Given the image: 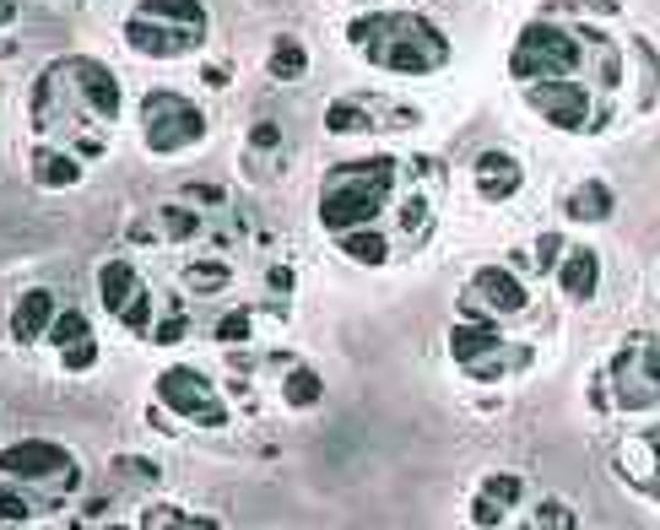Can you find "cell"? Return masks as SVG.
Returning a JSON list of instances; mask_svg holds the SVG:
<instances>
[{
  "mask_svg": "<svg viewBox=\"0 0 660 530\" xmlns=\"http://www.w3.org/2000/svg\"><path fill=\"white\" fill-rule=\"evenodd\" d=\"M346 38L374 60L380 70H400V76H428L450 60V38L417 16V11H380V16H358L346 27Z\"/></svg>",
  "mask_w": 660,
  "mask_h": 530,
  "instance_id": "obj_1",
  "label": "cell"
},
{
  "mask_svg": "<svg viewBox=\"0 0 660 530\" xmlns=\"http://www.w3.org/2000/svg\"><path fill=\"white\" fill-rule=\"evenodd\" d=\"M185 196L200 200V206H222V200H228V190H222V185H206V179H196V185H185Z\"/></svg>",
  "mask_w": 660,
  "mask_h": 530,
  "instance_id": "obj_38",
  "label": "cell"
},
{
  "mask_svg": "<svg viewBox=\"0 0 660 530\" xmlns=\"http://www.w3.org/2000/svg\"><path fill=\"white\" fill-rule=\"evenodd\" d=\"M471 292L493 309V314H520L530 298H526V281L515 276V270H504V265H482L476 276H471Z\"/></svg>",
  "mask_w": 660,
  "mask_h": 530,
  "instance_id": "obj_11",
  "label": "cell"
},
{
  "mask_svg": "<svg viewBox=\"0 0 660 530\" xmlns=\"http://www.w3.org/2000/svg\"><path fill=\"white\" fill-rule=\"evenodd\" d=\"M530 526H541V530H552V526H574V509L569 504H558V498H547L536 515H530Z\"/></svg>",
  "mask_w": 660,
  "mask_h": 530,
  "instance_id": "obj_33",
  "label": "cell"
},
{
  "mask_svg": "<svg viewBox=\"0 0 660 530\" xmlns=\"http://www.w3.org/2000/svg\"><path fill=\"white\" fill-rule=\"evenodd\" d=\"M200 81H206V87H228V66H206Z\"/></svg>",
  "mask_w": 660,
  "mask_h": 530,
  "instance_id": "obj_41",
  "label": "cell"
},
{
  "mask_svg": "<svg viewBox=\"0 0 660 530\" xmlns=\"http://www.w3.org/2000/svg\"><path fill=\"white\" fill-rule=\"evenodd\" d=\"M612 206H617V196H612L606 179H585L580 190H569V200H563V211H569L574 222H606Z\"/></svg>",
  "mask_w": 660,
  "mask_h": 530,
  "instance_id": "obj_16",
  "label": "cell"
},
{
  "mask_svg": "<svg viewBox=\"0 0 660 530\" xmlns=\"http://www.w3.org/2000/svg\"><path fill=\"white\" fill-rule=\"evenodd\" d=\"M81 335H92V325H87V314H81V309H66V314L50 325V341H55L61 352H66V346H76Z\"/></svg>",
  "mask_w": 660,
  "mask_h": 530,
  "instance_id": "obj_27",
  "label": "cell"
},
{
  "mask_svg": "<svg viewBox=\"0 0 660 530\" xmlns=\"http://www.w3.org/2000/svg\"><path fill=\"white\" fill-rule=\"evenodd\" d=\"M120 325H125V331H135V335H152V298H146V292H135L131 303H125Z\"/></svg>",
  "mask_w": 660,
  "mask_h": 530,
  "instance_id": "obj_31",
  "label": "cell"
},
{
  "mask_svg": "<svg viewBox=\"0 0 660 530\" xmlns=\"http://www.w3.org/2000/svg\"><path fill=\"white\" fill-rule=\"evenodd\" d=\"M185 281H190L196 292H222V287L233 281V270H228L222 261H196L190 270H185Z\"/></svg>",
  "mask_w": 660,
  "mask_h": 530,
  "instance_id": "obj_26",
  "label": "cell"
},
{
  "mask_svg": "<svg viewBox=\"0 0 660 530\" xmlns=\"http://www.w3.org/2000/svg\"><path fill=\"white\" fill-rule=\"evenodd\" d=\"M98 292H103V309L120 320V314H125V303L141 292V287H135L131 261H109V265H103V270H98Z\"/></svg>",
  "mask_w": 660,
  "mask_h": 530,
  "instance_id": "obj_17",
  "label": "cell"
},
{
  "mask_svg": "<svg viewBox=\"0 0 660 530\" xmlns=\"http://www.w3.org/2000/svg\"><path fill=\"white\" fill-rule=\"evenodd\" d=\"M66 70H70L76 98H81L98 120H120V81H114V70L103 66V60H92V55H70Z\"/></svg>",
  "mask_w": 660,
  "mask_h": 530,
  "instance_id": "obj_10",
  "label": "cell"
},
{
  "mask_svg": "<svg viewBox=\"0 0 660 530\" xmlns=\"http://www.w3.org/2000/svg\"><path fill=\"white\" fill-rule=\"evenodd\" d=\"M580 66V38L552 27V22H526L520 38H515V55H509V70L515 81H541V76H574Z\"/></svg>",
  "mask_w": 660,
  "mask_h": 530,
  "instance_id": "obj_5",
  "label": "cell"
},
{
  "mask_svg": "<svg viewBox=\"0 0 660 530\" xmlns=\"http://www.w3.org/2000/svg\"><path fill=\"white\" fill-rule=\"evenodd\" d=\"M163 233H168L174 244H185V239H196L200 233V217L196 211H185V206H168V211H163Z\"/></svg>",
  "mask_w": 660,
  "mask_h": 530,
  "instance_id": "obj_30",
  "label": "cell"
},
{
  "mask_svg": "<svg viewBox=\"0 0 660 530\" xmlns=\"http://www.w3.org/2000/svg\"><path fill=\"white\" fill-rule=\"evenodd\" d=\"M265 66H271L276 81H298V76L309 70V49H304L298 38H287V33H282V38L271 44V60H265Z\"/></svg>",
  "mask_w": 660,
  "mask_h": 530,
  "instance_id": "obj_20",
  "label": "cell"
},
{
  "mask_svg": "<svg viewBox=\"0 0 660 530\" xmlns=\"http://www.w3.org/2000/svg\"><path fill=\"white\" fill-rule=\"evenodd\" d=\"M422 211H428V206H422V200H411V206H406V228H422Z\"/></svg>",
  "mask_w": 660,
  "mask_h": 530,
  "instance_id": "obj_43",
  "label": "cell"
},
{
  "mask_svg": "<svg viewBox=\"0 0 660 530\" xmlns=\"http://www.w3.org/2000/svg\"><path fill=\"white\" fill-rule=\"evenodd\" d=\"M558 287H563V298H595V287H601V255L595 250H569L563 265H558Z\"/></svg>",
  "mask_w": 660,
  "mask_h": 530,
  "instance_id": "obj_14",
  "label": "cell"
},
{
  "mask_svg": "<svg viewBox=\"0 0 660 530\" xmlns=\"http://www.w3.org/2000/svg\"><path fill=\"white\" fill-rule=\"evenodd\" d=\"M0 520H6V526L33 520V504L22 498V487H16V482H0Z\"/></svg>",
  "mask_w": 660,
  "mask_h": 530,
  "instance_id": "obj_29",
  "label": "cell"
},
{
  "mask_svg": "<svg viewBox=\"0 0 660 530\" xmlns=\"http://www.w3.org/2000/svg\"><path fill=\"white\" fill-rule=\"evenodd\" d=\"M341 255H352L358 265H385L391 261V244L374 228H352V233H341Z\"/></svg>",
  "mask_w": 660,
  "mask_h": 530,
  "instance_id": "obj_19",
  "label": "cell"
},
{
  "mask_svg": "<svg viewBox=\"0 0 660 530\" xmlns=\"http://www.w3.org/2000/svg\"><path fill=\"white\" fill-rule=\"evenodd\" d=\"M282 396H287V406H315V400L326 396V385H320L315 368H293V374L282 379Z\"/></svg>",
  "mask_w": 660,
  "mask_h": 530,
  "instance_id": "obj_24",
  "label": "cell"
},
{
  "mask_svg": "<svg viewBox=\"0 0 660 530\" xmlns=\"http://www.w3.org/2000/svg\"><path fill=\"white\" fill-rule=\"evenodd\" d=\"M200 38H206V27H179V22L141 16V11L125 22V44H131L135 55H146V60H179V55L196 49Z\"/></svg>",
  "mask_w": 660,
  "mask_h": 530,
  "instance_id": "obj_9",
  "label": "cell"
},
{
  "mask_svg": "<svg viewBox=\"0 0 660 530\" xmlns=\"http://www.w3.org/2000/svg\"><path fill=\"white\" fill-rule=\"evenodd\" d=\"M61 357H66L70 374H81V368H92V363H98V346H92V335H81V341H76V346H66Z\"/></svg>",
  "mask_w": 660,
  "mask_h": 530,
  "instance_id": "obj_35",
  "label": "cell"
},
{
  "mask_svg": "<svg viewBox=\"0 0 660 530\" xmlns=\"http://www.w3.org/2000/svg\"><path fill=\"white\" fill-rule=\"evenodd\" d=\"M396 190V163L391 157H358V163H341L330 168L326 185H320V222L326 233H352V228H369L385 200Z\"/></svg>",
  "mask_w": 660,
  "mask_h": 530,
  "instance_id": "obj_2",
  "label": "cell"
},
{
  "mask_svg": "<svg viewBox=\"0 0 660 530\" xmlns=\"http://www.w3.org/2000/svg\"><path fill=\"white\" fill-rule=\"evenodd\" d=\"M61 320V309H55V292L50 287H33V292H22V303H16V314H11V335L28 346V341H50V325Z\"/></svg>",
  "mask_w": 660,
  "mask_h": 530,
  "instance_id": "obj_13",
  "label": "cell"
},
{
  "mask_svg": "<svg viewBox=\"0 0 660 530\" xmlns=\"http://www.w3.org/2000/svg\"><path fill=\"white\" fill-rule=\"evenodd\" d=\"M530 109L547 120V125H558V131H585L591 125V92L580 87V81H558V76H541V81H530L526 87Z\"/></svg>",
  "mask_w": 660,
  "mask_h": 530,
  "instance_id": "obj_8",
  "label": "cell"
},
{
  "mask_svg": "<svg viewBox=\"0 0 660 530\" xmlns=\"http://www.w3.org/2000/svg\"><path fill=\"white\" fill-rule=\"evenodd\" d=\"M114 471H120V482H135V487H152V482H157V465L141 461V455H120Z\"/></svg>",
  "mask_w": 660,
  "mask_h": 530,
  "instance_id": "obj_32",
  "label": "cell"
},
{
  "mask_svg": "<svg viewBox=\"0 0 660 530\" xmlns=\"http://www.w3.org/2000/svg\"><path fill=\"white\" fill-rule=\"evenodd\" d=\"M271 287H276V292H293V270L276 265V270H271Z\"/></svg>",
  "mask_w": 660,
  "mask_h": 530,
  "instance_id": "obj_42",
  "label": "cell"
},
{
  "mask_svg": "<svg viewBox=\"0 0 660 530\" xmlns=\"http://www.w3.org/2000/svg\"><path fill=\"white\" fill-rule=\"evenodd\" d=\"M157 400H163L174 417H190L200 428H228V406L217 400L211 379L196 374V368H168V374L157 379Z\"/></svg>",
  "mask_w": 660,
  "mask_h": 530,
  "instance_id": "obj_7",
  "label": "cell"
},
{
  "mask_svg": "<svg viewBox=\"0 0 660 530\" xmlns=\"http://www.w3.org/2000/svg\"><path fill=\"white\" fill-rule=\"evenodd\" d=\"M217 341H250V314H244V309L228 314V320L217 325Z\"/></svg>",
  "mask_w": 660,
  "mask_h": 530,
  "instance_id": "obj_37",
  "label": "cell"
},
{
  "mask_svg": "<svg viewBox=\"0 0 660 530\" xmlns=\"http://www.w3.org/2000/svg\"><path fill=\"white\" fill-rule=\"evenodd\" d=\"M471 185H476L482 200H509L526 185V174H520V163H515L509 152H482V157L471 163Z\"/></svg>",
  "mask_w": 660,
  "mask_h": 530,
  "instance_id": "obj_12",
  "label": "cell"
},
{
  "mask_svg": "<svg viewBox=\"0 0 660 530\" xmlns=\"http://www.w3.org/2000/svg\"><path fill=\"white\" fill-rule=\"evenodd\" d=\"M358 5H380V0H358Z\"/></svg>",
  "mask_w": 660,
  "mask_h": 530,
  "instance_id": "obj_45",
  "label": "cell"
},
{
  "mask_svg": "<svg viewBox=\"0 0 660 530\" xmlns=\"http://www.w3.org/2000/svg\"><path fill=\"white\" fill-rule=\"evenodd\" d=\"M0 482L16 487H50V498H66L81 487V471L70 461V450L50 444V439H16L0 450Z\"/></svg>",
  "mask_w": 660,
  "mask_h": 530,
  "instance_id": "obj_3",
  "label": "cell"
},
{
  "mask_svg": "<svg viewBox=\"0 0 660 530\" xmlns=\"http://www.w3.org/2000/svg\"><path fill=\"white\" fill-rule=\"evenodd\" d=\"M504 346V335L493 331L487 320H461L455 331H450V357L461 363V368H471L476 357H487V352H498Z\"/></svg>",
  "mask_w": 660,
  "mask_h": 530,
  "instance_id": "obj_15",
  "label": "cell"
},
{
  "mask_svg": "<svg viewBox=\"0 0 660 530\" xmlns=\"http://www.w3.org/2000/svg\"><path fill=\"white\" fill-rule=\"evenodd\" d=\"M141 526H146V530H163V526H179V530H211L217 520H206V515H185V509H174V504H157V509H146V515H141Z\"/></svg>",
  "mask_w": 660,
  "mask_h": 530,
  "instance_id": "obj_25",
  "label": "cell"
},
{
  "mask_svg": "<svg viewBox=\"0 0 660 530\" xmlns=\"http://www.w3.org/2000/svg\"><path fill=\"white\" fill-rule=\"evenodd\" d=\"M471 520H476V526H504V504H498L493 493H482V498L471 504Z\"/></svg>",
  "mask_w": 660,
  "mask_h": 530,
  "instance_id": "obj_36",
  "label": "cell"
},
{
  "mask_svg": "<svg viewBox=\"0 0 660 530\" xmlns=\"http://www.w3.org/2000/svg\"><path fill=\"white\" fill-rule=\"evenodd\" d=\"M276 141H282V131H276L271 120H265V125H255V146H276Z\"/></svg>",
  "mask_w": 660,
  "mask_h": 530,
  "instance_id": "obj_40",
  "label": "cell"
},
{
  "mask_svg": "<svg viewBox=\"0 0 660 530\" xmlns=\"http://www.w3.org/2000/svg\"><path fill=\"white\" fill-rule=\"evenodd\" d=\"M141 135H146V146H152L157 157H174V152L206 141V114H200L185 92L157 87V92L141 98Z\"/></svg>",
  "mask_w": 660,
  "mask_h": 530,
  "instance_id": "obj_4",
  "label": "cell"
},
{
  "mask_svg": "<svg viewBox=\"0 0 660 530\" xmlns=\"http://www.w3.org/2000/svg\"><path fill=\"white\" fill-rule=\"evenodd\" d=\"M526 363H530L526 346H520V352H504V346H498V352H487V357H476V363H471V379L493 385L498 374H509V368H526Z\"/></svg>",
  "mask_w": 660,
  "mask_h": 530,
  "instance_id": "obj_22",
  "label": "cell"
},
{
  "mask_svg": "<svg viewBox=\"0 0 660 530\" xmlns=\"http://www.w3.org/2000/svg\"><path fill=\"white\" fill-rule=\"evenodd\" d=\"M185 314H174V320H163V325H152V341H163V346H174V341H185Z\"/></svg>",
  "mask_w": 660,
  "mask_h": 530,
  "instance_id": "obj_39",
  "label": "cell"
},
{
  "mask_svg": "<svg viewBox=\"0 0 660 530\" xmlns=\"http://www.w3.org/2000/svg\"><path fill=\"white\" fill-rule=\"evenodd\" d=\"M0 5H6V27H11V22H16V11H22V0H0Z\"/></svg>",
  "mask_w": 660,
  "mask_h": 530,
  "instance_id": "obj_44",
  "label": "cell"
},
{
  "mask_svg": "<svg viewBox=\"0 0 660 530\" xmlns=\"http://www.w3.org/2000/svg\"><path fill=\"white\" fill-rule=\"evenodd\" d=\"M326 131L330 135H363V131H380V125H374L358 103H330V109H326Z\"/></svg>",
  "mask_w": 660,
  "mask_h": 530,
  "instance_id": "obj_23",
  "label": "cell"
},
{
  "mask_svg": "<svg viewBox=\"0 0 660 530\" xmlns=\"http://www.w3.org/2000/svg\"><path fill=\"white\" fill-rule=\"evenodd\" d=\"M81 163L76 157H66V152H50V146H38L33 152V179L38 185H50V190H70V185H81Z\"/></svg>",
  "mask_w": 660,
  "mask_h": 530,
  "instance_id": "obj_18",
  "label": "cell"
},
{
  "mask_svg": "<svg viewBox=\"0 0 660 530\" xmlns=\"http://www.w3.org/2000/svg\"><path fill=\"white\" fill-rule=\"evenodd\" d=\"M563 255H569V250H563V239H558V233H541V239H536V265H541V270H558Z\"/></svg>",
  "mask_w": 660,
  "mask_h": 530,
  "instance_id": "obj_34",
  "label": "cell"
},
{
  "mask_svg": "<svg viewBox=\"0 0 660 530\" xmlns=\"http://www.w3.org/2000/svg\"><path fill=\"white\" fill-rule=\"evenodd\" d=\"M482 493H493L504 509H515V504L526 498V482H520V476H509V471H493V476L482 482Z\"/></svg>",
  "mask_w": 660,
  "mask_h": 530,
  "instance_id": "obj_28",
  "label": "cell"
},
{
  "mask_svg": "<svg viewBox=\"0 0 660 530\" xmlns=\"http://www.w3.org/2000/svg\"><path fill=\"white\" fill-rule=\"evenodd\" d=\"M612 396L623 411L660 406V335H628L623 352L612 357Z\"/></svg>",
  "mask_w": 660,
  "mask_h": 530,
  "instance_id": "obj_6",
  "label": "cell"
},
{
  "mask_svg": "<svg viewBox=\"0 0 660 530\" xmlns=\"http://www.w3.org/2000/svg\"><path fill=\"white\" fill-rule=\"evenodd\" d=\"M141 16H163V22H179V27H206V5L200 0H141Z\"/></svg>",
  "mask_w": 660,
  "mask_h": 530,
  "instance_id": "obj_21",
  "label": "cell"
}]
</instances>
